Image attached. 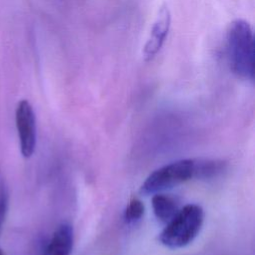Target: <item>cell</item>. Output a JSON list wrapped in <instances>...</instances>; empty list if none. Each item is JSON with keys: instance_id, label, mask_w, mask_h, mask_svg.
<instances>
[{"instance_id": "2", "label": "cell", "mask_w": 255, "mask_h": 255, "mask_svg": "<svg viewBox=\"0 0 255 255\" xmlns=\"http://www.w3.org/2000/svg\"><path fill=\"white\" fill-rule=\"evenodd\" d=\"M204 220V212L197 204H186L167 222L159 234L160 242L175 249L189 244L198 234Z\"/></svg>"}, {"instance_id": "7", "label": "cell", "mask_w": 255, "mask_h": 255, "mask_svg": "<svg viewBox=\"0 0 255 255\" xmlns=\"http://www.w3.org/2000/svg\"><path fill=\"white\" fill-rule=\"evenodd\" d=\"M151 204L156 218L165 223H167L179 209L177 200L174 197L160 192L154 193Z\"/></svg>"}, {"instance_id": "11", "label": "cell", "mask_w": 255, "mask_h": 255, "mask_svg": "<svg viewBox=\"0 0 255 255\" xmlns=\"http://www.w3.org/2000/svg\"><path fill=\"white\" fill-rule=\"evenodd\" d=\"M0 255H6V253L4 252V250L1 249V248H0Z\"/></svg>"}, {"instance_id": "4", "label": "cell", "mask_w": 255, "mask_h": 255, "mask_svg": "<svg viewBox=\"0 0 255 255\" xmlns=\"http://www.w3.org/2000/svg\"><path fill=\"white\" fill-rule=\"evenodd\" d=\"M20 150L25 158L31 157L37 144V125L34 109L29 101L21 100L15 112Z\"/></svg>"}, {"instance_id": "3", "label": "cell", "mask_w": 255, "mask_h": 255, "mask_svg": "<svg viewBox=\"0 0 255 255\" xmlns=\"http://www.w3.org/2000/svg\"><path fill=\"white\" fill-rule=\"evenodd\" d=\"M194 159H180L151 172L140 187L144 194H154L194 178Z\"/></svg>"}, {"instance_id": "10", "label": "cell", "mask_w": 255, "mask_h": 255, "mask_svg": "<svg viewBox=\"0 0 255 255\" xmlns=\"http://www.w3.org/2000/svg\"><path fill=\"white\" fill-rule=\"evenodd\" d=\"M8 191L4 184V182L0 179V233L3 228V224L5 222L7 210H8Z\"/></svg>"}, {"instance_id": "5", "label": "cell", "mask_w": 255, "mask_h": 255, "mask_svg": "<svg viewBox=\"0 0 255 255\" xmlns=\"http://www.w3.org/2000/svg\"><path fill=\"white\" fill-rule=\"evenodd\" d=\"M171 15L167 6L160 7L156 19L151 28L150 34L143 47V58L146 61L152 60L161 49L169 32Z\"/></svg>"}, {"instance_id": "8", "label": "cell", "mask_w": 255, "mask_h": 255, "mask_svg": "<svg viewBox=\"0 0 255 255\" xmlns=\"http://www.w3.org/2000/svg\"><path fill=\"white\" fill-rule=\"evenodd\" d=\"M194 177L207 179L212 178L220 174L225 169V163L220 160L211 159H199L195 160Z\"/></svg>"}, {"instance_id": "6", "label": "cell", "mask_w": 255, "mask_h": 255, "mask_svg": "<svg viewBox=\"0 0 255 255\" xmlns=\"http://www.w3.org/2000/svg\"><path fill=\"white\" fill-rule=\"evenodd\" d=\"M73 227L67 223H61L50 238L42 255H70L73 249Z\"/></svg>"}, {"instance_id": "9", "label": "cell", "mask_w": 255, "mask_h": 255, "mask_svg": "<svg viewBox=\"0 0 255 255\" xmlns=\"http://www.w3.org/2000/svg\"><path fill=\"white\" fill-rule=\"evenodd\" d=\"M144 213V205L142 201L136 197H132L127 205L124 212V219L127 223H134L139 220Z\"/></svg>"}, {"instance_id": "1", "label": "cell", "mask_w": 255, "mask_h": 255, "mask_svg": "<svg viewBox=\"0 0 255 255\" xmlns=\"http://www.w3.org/2000/svg\"><path fill=\"white\" fill-rule=\"evenodd\" d=\"M226 54L230 70L243 80L254 78V37L251 26L242 19L232 21L226 31Z\"/></svg>"}]
</instances>
